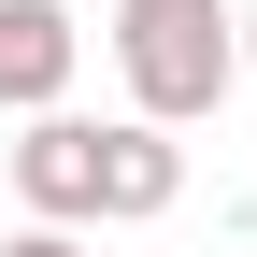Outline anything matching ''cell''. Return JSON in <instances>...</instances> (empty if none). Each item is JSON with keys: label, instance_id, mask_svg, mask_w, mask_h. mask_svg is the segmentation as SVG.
Listing matches in <instances>:
<instances>
[{"label": "cell", "instance_id": "1", "mask_svg": "<svg viewBox=\"0 0 257 257\" xmlns=\"http://www.w3.org/2000/svg\"><path fill=\"white\" fill-rule=\"evenodd\" d=\"M114 72H128V114L143 128H186L243 86V43H229V0H114Z\"/></svg>", "mask_w": 257, "mask_h": 257}, {"label": "cell", "instance_id": "2", "mask_svg": "<svg viewBox=\"0 0 257 257\" xmlns=\"http://www.w3.org/2000/svg\"><path fill=\"white\" fill-rule=\"evenodd\" d=\"M15 200L43 214V229H86V214H100V128H86V114H29V143H15Z\"/></svg>", "mask_w": 257, "mask_h": 257}, {"label": "cell", "instance_id": "3", "mask_svg": "<svg viewBox=\"0 0 257 257\" xmlns=\"http://www.w3.org/2000/svg\"><path fill=\"white\" fill-rule=\"evenodd\" d=\"M72 57H86L72 0H0V114H57Z\"/></svg>", "mask_w": 257, "mask_h": 257}, {"label": "cell", "instance_id": "4", "mask_svg": "<svg viewBox=\"0 0 257 257\" xmlns=\"http://www.w3.org/2000/svg\"><path fill=\"white\" fill-rule=\"evenodd\" d=\"M172 200H186V143L143 128V114H114V128H100V214L143 229V214H172Z\"/></svg>", "mask_w": 257, "mask_h": 257}, {"label": "cell", "instance_id": "5", "mask_svg": "<svg viewBox=\"0 0 257 257\" xmlns=\"http://www.w3.org/2000/svg\"><path fill=\"white\" fill-rule=\"evenodd\" d=\"M0 257H86V243H72V229H15Z\"/></svg>", "mask_w": 257, "mask_h": 257}, {"label": "cell", "instance_id": "6", "mask_svg": "<svg viewBox=\"0 0 257 257\" xmlns=\"http://www.w3.org/2000/svg\"><path fill=\"white\" fill-rule=\"evenodd\" d=\"M229 43H243V72H257V0H243V15H229Z\"/></svg>", "mask_w": 257, "mask_h": 257}]
</instances>
